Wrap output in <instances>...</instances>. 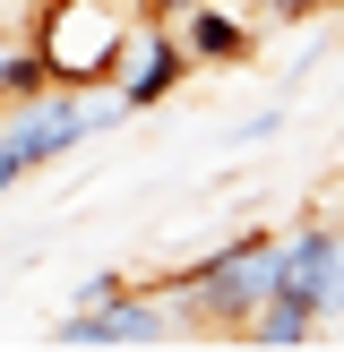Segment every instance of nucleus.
<instances>
[{
	"mask_svg": "<svg viewBox=\"0 0 344 352\" xmlns=\"http://www.w3.org/2000/svg\"><path fill=\"white\" fill-rule=\"evenodd\" d=\"M275 292L310 301L319 318H336V309H344V232H336L327 215L292 223V232L275 241Z\"/></svg>",
	"mask_w": 344,
	"mask_h": 352,
	"instance_id": "obj_3",
	"label": "nucleus"
},
{
	"mask_svg": "<svg viewBox=\"0 0 344 352\" xmlns=\"http://www.w3.org/2000/svg\"><path fill=\"white\" fill-rule=\"evenodd\" d=\"M327 9H344V0H327Z\"/></svg>",
	"mask_w": 344,
	"mask_h": 352,
	"instance_id": "obj_12",
	"label": "nucleus"
},
{
	"mask_svg": "<svg viewBox=\"0 0 344 352\" xmlns=\"http://www.w3.org/2000/svg\"><path fill=\"white\" fill-rule=\"evenodd\" d=\"M189 69H198V60H189V43L164 26V17H147V26L129 34V52H120L112 86H120V103H129V112H155V103H164L172 86L189 78Z\"/></svg>",
	"mask_w": 344,
	"mask_h": 352,
	"instance_id": "obj_5",
	"label": "nucleus"
},
{
	"mask_svg": "<svg viewBox=\"0 0 344 352\" xmlns=\"http://www.w3.org/2000/svg\"><path fill=\"white\" fill-rule=\"evenodd\" d=\"M0 292H9V284H0Z\"/></svg>",
	"mask_w": 344,
	"mask_h": 352,
	"instance_id": "obj_14",
	"label": "nucleus"
},
{
	"mask_svg": "<svg viewBox=\"0 0 344 352\" xmlns=\"http://www.w3.org/2000/svg\"><path fill=\"white\" fill-rule=\"evenodd\" d=\"M120 292H129V275L103 267V275H86V284H78V309H103V301H120Z\"/></svg>",
	"mask_w": 344,
	"mask_h": 352,
	"instance_id": "obj_9",
	"label": "nucleus"
},
{
	"mask_svg": "<svg viewBox=\"0 0 344 352\" xmlns=\"http://www.w3.org/2000/svg\"><path fill=\"white\" fill-rule=\"evenodd\" d=\"M52 86V69H43V52L17 34V43H0V103H26V95H43Z\"/></svg>",
	"mask_w": 344,
	"mask_h": 352,
	"instance_id": "obj_8",
	"label": "nucleus"
},
{
	"mask_svg": "<svg viewBox=\"0 0 344 352\" xmlns=\"http://www.w3.org/2000/svg\"><path fill=\"white\" fill-rule=\"evenodd\" d=\"M0 112H9V103H0Z\"/></svg>",
	"mask_w": 344,
	"mask_h": 352,
	"instance_id": "obj_13",
	"label": "nucleus"
},
{
	"mask_svg": "<svg viewBox=\"0 0 344 352\" xmlns=\"http://www.w3.org/2000/svg\"><path fill=\"white\" fill-rule=\"evenodd\" d=\"M17 34L43 52L52 86H112L138 26H129V0H34Z\"/></svg>",
	"mask_w": 344,
	"mask_h": 352,
	"instance_id": "obj_2",
	"label": "nucleus"
},
{
	"mask_svg": "<svg viewBox=\"0 0 344 352\" xmlns=\"http://www.w3.org/2000/svg\"><path fill=\"white\" fill-rule=\"evenodd\" d=\"M275 129H284V103H267V112L241 120V138H250V146H258V138H275Z\"/></svg>",
	"mask_w": 344,
	"mask_h": 352,
	"instance_id": "obj_10",
	"label": "nucleus"
},
{
	"mask_svg": "<svg viewBox=\"0 0 344 352\" xmlns=\"http://www.w3.org/2000/svg\"><path fill=\"white\" fill-rule=\"evenodd\" d=\"M172 34L189 43V60H198V69L250 60V43H258V26L233 9V0H198V9H181V17H172Z\"/></svg>",
	"mask_w": 344,
	"mask_h": 352,
	"instance_id": "obj_6",
	"label": "nucleus"
},
{
	"mask_svg": "<svg viewBox=\"0 0 344 352\" xmlns=\"http://www.w3.org/2000/svg\"><path fill=\"white\" fill-rule=\"evenodd\" d=\"M120 120H129L120 86H43V95L9 103V112H0V198H9L26 172L78 155L86 138H112Z\"/></svg>",
	"mask_w": 344,
	"mask_h": 352,
	"instance_id": "obj_1",
	"label": "nucleus"
},
{
	"mask_svg": "<svg viewBox=\"0 0 344 352\" xmlns=\"http://www.w3.org/2000/svg\"><path fill=\"white\" fill-rule=\"evenodd\" d=\"M164 336H172V301L155 284H129L103 309L69 301V318H52V344H69V352H86V344H164Z\"/></svg>",
	"mask_w": 344,
	"mask_h": 352,
	"instance_id": "obj_4",
	"label": "nucleus"
},
{
	"mask_svg": "<svg viewBox=\"0 0 344 352\" xmlns=\"http://www.w3.org/2000/svg\"><path fill=\"white\" fill-rule=\"evenodd\" d=\"M138 9H147V17H164V26H172V17H181V9H198V0H138Z\"/></svg>",
	"mask_w": 344,
	"mask_h": 352,
	"instance_id": "obj_11",
	"label": "nucleus"
},
{
	"mask_svg": "<svg viewBox=\"0 0 344 352\" xmlns=\"http://www.w3.org/2000/svg\"><path fill=\"white\" fill-rule=\"evenodd\" d=\"M319 327H327V318H319L310 301H292V292H267V301H258V318L241 327V344H267V352H284V344H310Z\"/></svg>",
	"mask_w": 344,
	"mask_h": 352,
	"instance_id": "obj_7",
	"label": "nucleus"
}]
</instances>
